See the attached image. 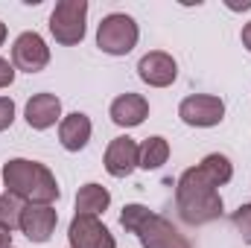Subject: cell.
I'll use <instances>...</instances> for the list:
<instances>
[{"label":"cell","mask_w":251,"mask_h":248,"mask_svg":"<svg viewBox=\"0 0 251 248\" xmlns=\"http://www.w3.org/2000/svg\"><path fill=\"white\" fill-rule=\"evenodd\" d=\"M176 207L187 225H207L222 216V196L219 187H213L199 167H190L181 173L176 184Z\"/></svg>","instance_id":"1"},{"label":"cell","mask_w":251,"mask_h":248,"mask_svg":"<svg viewBox=\"0 0 251 248\" xmlns=\"http://www.w3.org/2000/svg\"><path fill=\"white\" fill-rule=\"evenodd\" d=\"M3 184H6V193L26 198L29 204H53L59 198L56 175L38 161H26V158L6 161L3 164Z\"/></svg>","instance_id":"2"},{"label":"cell","mask_w":251,"mask_h":248,"mask_svg":"<svg viewBox=\"0 0 251 248\" xmlns=\"http://www.w3.org/2000/svg\"><path fill=\"white\" fill-rule=\"evenodd\" d=\"M140 38V29L134 24L131 15L123 12H111L100 21V29H97V47L108 56H128L134 50Z\"/></svg>","instance_id":"3"},{"label":"cell","mask_w":251,"mask_h":248,"mask_svg":"<svg viewBox=\"0 0 251 248\" xmlns=\"http://www.w3.org/2000/svg\"><path fill=\"white\" fill-rule=\"evenodd\" d=\"M85 18H88V3L85 0H62V3H56V9L50 15L53 38L64 47L79 44L85 38Z\"/></svg>","instance_id":"4"},{"label":"cell","mask_w":251,"mask_h":248,"mask_svg":"<svg viewBox=\"0 0 251 248\" xmlns=\"http://www.w3.org/2000/svg\"><path fill=\"white\" fill-rule=\"evenodd\" d=\"M12 64L24 73H41L50 64V47L38 32H21L12 44Z\"/></svg>","instance_id":"5"},{"label":"cell","mask_w":251,"mask_h":248,"mask_svg":"<svg viewBox=\"0 0 251 248\" xmlns=\"http://www.w3.org/2000/svg\"><path fill=\"white\" fill-rule=\"evenodd\" d=\"M178 117L187 125L210 128V125L222 123V117H225V102H222L219 97H210V94H193L187 99H181Z\"/></svg>","instance_id":"6"},{"label":"cell","mask_w":251,"mask_h":248,"mask_svg":"<svg viewBox=\"0 0 251 248\" xmlns=\"http://www.w3.org/2000/svg\"><path fill=\"white\" fill-rule=\"evenodd\" d=\"M67 240L70 248H117L114 234L97 219V216H73L70 228H67Z\"/></svg>","instance_id":"7"},{"label":"cell","mask_w":251,"mask_h":248,"mask_svg":"<svg viewBox=\"0 0 251 248\" xmlns=\"http://www.w3.org/2000/svg\"><path fill=\"white\" fill-rule=\"evenodd\" d=\"M59 213L50 204H26L21 213V231L29 243H47L56 231Z\"/></svg>","instance_id":"8"},{"label":"cell","mask_w":251,"mask_h":248,"mask_svg":"<svg viewBox=\"0 0 251 248\" xmlns=\"http://www.w3.org/2000/svg\"><path fill=\"white\" fill-rule=\"evenodd\" d=\"M137 76H140L146 85H152V88H167V85L176 82L178 64H176V59H173L170 53L152 50V53H146V56L137 62Z\"/></svg>","instance_id":"9"},{"label":"cell","mask_w":251,"mask_h":248,"mask_svg":"<svg viewBox=\"0 0 251 248\" xmlns=\"http://www.w3.org/2000/svg\"><path fill=\"white\" fill-rule=\"evenodd\" d=\"M134 167H137V143L128 134L114 137L108 143V149H105V170H108V175L126 178V175L134 173Z\"/></svg>","instance_id":"10"},{"label":"cell","mask_w":251,"mask_h":248,"mask_svg":"<svg viewBox=\"0 0 251 248\" xmlns=\"http://www.w3.org/2000/svg\"><path fill=\"white\" fill-rule=\"evenodd\" d=\"M62 117V99L56 94H35L26 102V123L35 131H44Z\"/></svg>","instance_id":"11"},{"label":"cell","mask_w":251,"mask_h":248,"mask_svg":"<svg viewBox=\"0 0 251 248\" xmlns=\"http://www.w3.org/2000/svg\"><path fill=\"white\" fill-rule=\"evenodd\" d=\"M111 120L123 128H134L149 117V102L140 97V94H123L111 102Z\"/></svg>","instance_id":"12"},{"label":"cell","mask_w":251,"mask_h":248,"mask_svg":"<svg viewBox=\"0 0 251 248\" xmlns=\"http://www.w3.org/2000/svg\"><path fill=\"white\" fill-rule=\"evenodd\" d=\"M91 131H94L91 117L82 114V111H73V114H67L62 120V125H59V140H62V146L67 152H79V149L88 146Z\"/></svg>","instance_id":"13"},{"label":"cell","mask_w":251,"mask_h":248,"mask_svg":"<svg viewBox=\"0 0 251 248\" xmlns=\"http://www.w3.org/2000/svg\"><path fill=\"white\" fill-rule=\"evenodd\" d=\"M178 237H181V234L176 231V225H173L167 216H158V213H155V216L140 228V234H137V240H140L143 248H170Z\"/></svg>","instance_id":"14"},{"label":"cell","mask_w":251,"mask_h":248,"mask_svg":"<svg viewBox=\"0 0 251 248\" xmlns=\"http://www.w3.org/2000/svg\"><path fill=\"white\" fill-rule=\"evenodd\" d=\"M111 204V193L102 184H85L76 193V213L79 216H100L102 210H108Z\"/></svg>","instance_id":"15"},{"label":"cell","mask_w":251,"mask_h":248,"mask_svg":"<svg viewBox=\"0 0 251 248\" xmlns=\"http://www.w3.org/2000/svg\"><path fill=\"white\" fill-rule=\"evenodd\" d=\"M167 158H170V143L161 134L146 137L137 146V167H143V170H161L167 164Z\"/></svg>","instance_id":"16"},{"label":"cell","mask_w":251,"mask_h":248,"mask_svg":"<svg viewBox=\"0 0 251 248\" xmlns=\"http://www.w3.org/2000/svg\"><path fill=\"white\" fill-rule=\"evenodd\" d=\"M199 170H201V175H204V178H207L213 187L228 184V181H231V175H234L231 161H228L225 155H219V152L204 155V158H201V164H199Z\"/></svg>","instance_id":"17"},{"label":"cell","mask_w":251,"mask_h":248,"mask_svg":"<svg viewBox=\"0 0 251 248\" xmlns=\"http://www.w3.org/2000/svg\"><path fill=\"white\" fill-rule=\"evenodd\" d=\"M21 213H24L21 198L12 196V193H3V196H0V225L9 228V231L21 228Z\"/></svg>","instance_id":"18"},{"label":"cell","mask_w":251,"mask_h":248,"mask_svg":"<svg viewBox=\"0 0 251 248\" xmlns=\"http://www.w3.org/2000/svg\"><path fill=\"white\" fill-rule=\"evenodd\" d=\"M155 213L146 207V204H126L123 213H120V225H123L128 234H140V228L152 219Z\"/></svg>","instance_id":"19"},{"label":"cell","mask_w":251,"mask_h":248,"mask_svg":"<svg viewBox=\"0 0 251 248\" xmlns=\"http://www.w3.org/2000/svg\"><path fill=\"white\" fill-rule=\"evenodd\" d=\"M231 222H234V228L240 231L243 243L251 246V204H240V207L231 213Z\"/></svg>","instance_id":"20"},{"label":"cell","mask_w":251,"mask_h":248,"mask_svg":"<svg viewBox=\"0 0 251 248\" xmlns=\"http://www.w3.org/2000/svg\"><path fill=\"white\" fill-rule=\"evenodd\" d=\"M15 123V102L9 97H0V131H6Z\"/></svg>","instance_id":"21"},{"label":"cell","mask_w":251,"mask_h":248,"mask_svg":"<svg viewBox=\"0 0 251 248\" xmlns=\"http://www.w3.org/2000/svg\"><path fill=\"white\" fill-rule=\"evenodd\" d=\"M15 82V64L0 59V88H9Z\"/></svg>","instance_id":"22"},{"label":"cell","mask_w":251,"mask_h":248,"mask_svg":"<svg viewBox=\"0 0 251 248\" xmlns=\"http://www.w3.org/2000/svg\"><path fill=\"white\" fill-rule=\"evenodd\" d=\"M0 248H12V231L0 225Z\"/></svg>","instance_id":"23"},{"label":"cell","mask_w":251,"mask_h":248,"mask_svg":"<svg viewBox=\"0 0 251 248\" xmlns=\"http://www.w3.org/2000/svg\"><path fill=\"white\" fill-rule=\"evenodd\" d=\"M243 47H246V50L251 53V21L246 24V26H243Z\"/></svg>","instance_id":"24"},{"label":"cell","mask_w":251,"mask_h":248,"mask_svg":"<svg viewBox=\"0 0 251 248\" xmlns=\"http://www.w3.org/2000/svg\"><path fill=\"white\" fill-rule=\"evenodd\" d=\"M170 248H190V243L184 240V237H178V240H176V243H173Z\"/></svg>","instance_id":"25"},{"label":"cell","mask_w":251,"mask_h":248,"mask_svg":"<svg viewBox=\"0 0 251 248\" xmlns=\"http://www.w3.org/2000/svg\"><path fill=\"white\" fill-rule=\"evenodd\" d=\"M3 41H6V24H0V47H3Z\"/></svg>","instance_id":"26"}]
</instances>
